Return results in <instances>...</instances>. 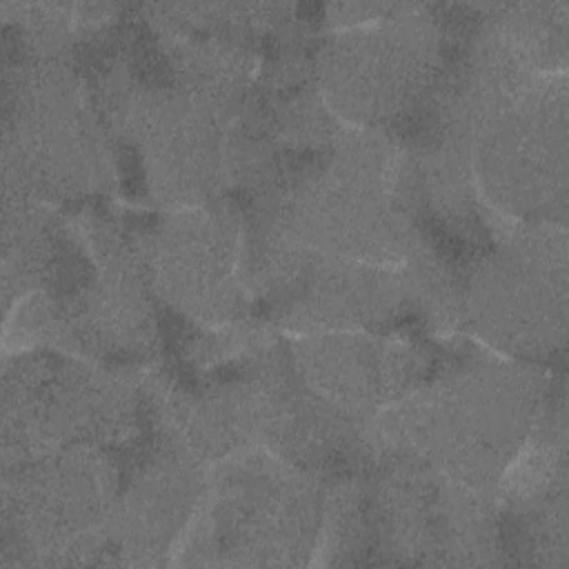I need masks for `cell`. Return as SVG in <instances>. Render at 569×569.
<instances>
[{
  "mask_svg": "<svg viewBox=\"0 0 569 569\" xmlns=\"http://www.w3.org/2000/svg\"><path fill=\"white\" fill-rule=\"evenodd\" d=\"M471 320L487 340L518 353H553L567 329V238L536 222L478 269L469 293Z\"/></svg>",
  "mask_w": 569,
  "mask_h": 569,
  "instance_id": "3",
  "label": "cell"
},
{
  "mask_svg": "<svg viewBox=\"0 0 569 569\" xmlns=\"http://www.w3.org/2000/svg\"><path fill=\"white\" fill-rule=\"evenodd\" d=\"M220 98L193 91H158L138 96L129 111L149 180L169 202L211 198L236 164L244 140L233 133Z\"/></svg>",
  "mask_w": 569,
  "mask_h": 569,
  "instance_id": "7",
  "label": "cell"
},
{
  "mask_svg": "<svg viewBox=\"0 0 569 569\" xmlns=\"http://www.w3.org/2000/svg\"><path fill=\"white\" fill-rule=\"evenodd\" d=\"M402 462L382 478L369 511L389 551L420 562H485L498 527L478 487L409 456Z\"/></svg>",
  "mask_w": 569,
  "mask_h": 569,
  "instance_id": "5",
  "label": "cell"
},
{
  "mask_svg": "<svg viewBox=\"0 0 569 569\" xmlns=\"http://www.w3.org/2000/svg\"><path fill=\"white\" fill-rule=\"evenodd\" d=\"M531 373L507 365L462 371L407 400L389 433L405 456L480 489L502 473L536 425L542 380Z\"/></svg>",
  "mask_w": 569,
  "mask_h": 569,
  "instance_id": "1",
  "label": "cell"
},
{
  "mask_svg": "<svg viewBox=\"0 0 569 569\" xmlns=\"http://www.w3.org/2000/svg\"><path fill=\"white\" fill-rule=\"evenodd\" d=\"M193 460L171 451L147 467L127 489L113 509L109 529L122 551L158 553L164 551L184 520L198 511L200 473Z\"/></svg>",
  "mask_w": 569,
  "mask_h": 569,
  "instance_id": "12",
  "label": "cell"
},
{
  "mask_svg": "<svg viewBox=\"0 0 569 569\" xmlns=\"http://www.w3.org/2000/svg\"><path fill=\"white\" fill-rule=\"evenodd\" d=\"M293 356L300 378L353 418L409 393L425 369L411 347L369 336H318Z\"/></svg>",
  "mask_w": 569,
  "mask_h": 569,
  "instance_id": "11",
  "label": "cell"
},
{
  "mask_svg": "<svg viewBox=\"0 0 569 569\" xmlns=\"http://www.w3.org/2000/svg\"><path fill=\"white\" fill-rule=\"evenodd\" d=\"M16 160L22 189L71 196L104 178L102 138L67 69H40L18 93Z\"/></svg>",
  "mask_w": 569,
  "mask_h": 569,
  "instance_id": "9",
  "label": "cell"
},
{
  "mask_svg": "<svg viewBox=\"0 0 569 569\" xmlns=\"http://www.w3.org/2000/svg\"><path fill=\"white\" fill-rule=\"evenodd\" d=\"M116 473L93 445H71L40 453L16 482V529L42 556L96 551L109 529Z\"/></svg>",
  "mask_w": 569,
  "mask_h": 569,
  "instance_id": "8",
  "label": "cell"
},
{
  "mask_svg": "<svg viewBox=\"0 0 569 569\" xmlns=\"http://www.w3.org/2000/svg\"><path fill=\"white\" fill-rule=\"evenodd\" d=\"M238 253V227L224 211H176L151 247V271L176 307L218 322L240 307Z\"/></svg>",
  "mask_w": 569,
  "mask_h": 569,
  "instance_id": "10",
  "label": "cell"
},
{
  "mask_svg": "<svg viewBox=\"0 0 569 569\" xmlns=\"http://www.w3.org/2000/svg\"><path fill=\"white\" fill-rule=\"evenodd\" d=\"M476 169L491 200L518 213L565 211V78H538L473 129Z\"/></svg>",
  "mask_w": 569,
  "mask_h": 569,
  "instance_id": "4",
  "label": "cell"
},
{
  "mask_svg": "<svg viewBox=\"0 0 569 569\" xmlns=\"http://www.w3.org/2000/svg\"><path fill=\"white\" fill-rule=\"evenodd\" d=\"M393 9L376 27L336 38L320 64L322 87L349 118L378 122L411 109L440 62L438 31L422 16Z\"/></svg>",
  "mask_w": 569,
  "mask_h": 569,
  "instance_id": "6",
  "label": "cell"
},
{
  "mask_svg": "<svg viewBox=\"0 0 569 569\" xmlns=\"http://www.w3.org/2000/svg\"><path fill=\"white\" fill-rule=\"evenodd\" d=\"M318 489L293 462L251 456L227 469L198 542L227 562L289 565L309 553L322 525Z\"/></svg>",
  "mask_w": 569,
  "mask_h": 569,
  "instance_id": "2",
  "label": "cell"
}]
</instances>
